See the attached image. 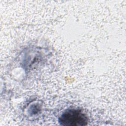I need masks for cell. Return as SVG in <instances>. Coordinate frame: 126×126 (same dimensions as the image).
<instances>
[{
  "instance_id": "1",
  "label": "cell",
  "mask_w": 126,
  "mask_h": 126,
  "mask_svg": "<svg viewBox=\"0 0 126 126\" xmlns=\"http://www.w3.org/2000/svg\"><path fill=\"white\" fill-rule=\"evenodd\" d=\"M88 122L86 114L79 109H68L59 118L60 124L64 126H83L86 125Z\"/></svg>"
}]
</instances>
